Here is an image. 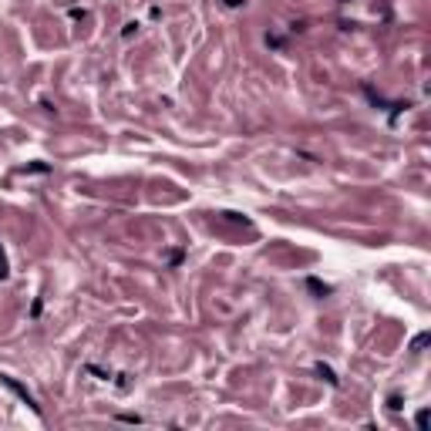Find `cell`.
I'll return each instance as SVG.
<instances>
[{
  "mask_svg": "<svg viewBox=\"0 0 431 431\" xmlns=\"http://www.w3.org/2000/svg\"><path fill=\"white\" fill-rule=\"evenodd\" d=\"M0 277H7V263H3V256H0Z\"/></svg>",
  "mask_w": 431,
  "mask_h": 431,
  "instance_id": "1",
  "label": "cell"
}]
</instances>
